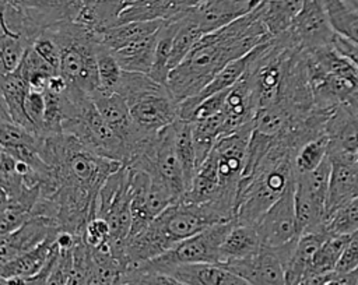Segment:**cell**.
Here are the masks:
<instances>
[{"mask_svg": "<svg viewBox=\"0 0 358 285\" xmlns=\"http://www.w3.org/2000/svg\"><path fill=\"white\" fill-rule=\"evenodd\" d=\"M38 149L52 166L56 182V191L46 201L62 231L83 236L88 221L96 214L102 184L123 163L92 152L66 133L42 137Z\"/></svg>", "mask_w": 358, "mask_h": 285, "instance_id": "6da1fadb", "label": "cell"}, {"mask_svg": "<svg viewBox=\"0 0 358 285\" xmlns=\"http://www.w3.org/2000/svg\"><path fill=\"white\" fill-rule=\"evenodd\" d=\"M274 38L268 34L260 7L255 11L206 34L189 54L169 73L168 88L182 102L200 94L232 60H236L262 42Z\"/></svg>", "mask_w": 358, "mask_h": 285, "instance_id": "7a4b0ae2", "label": "cell"}, {"mask_svg": "<svg viewBox=\"0 0 358 285\" xmlns=\"http://www.w3.org/2000/svg\"><path fill=\"white\" fill-rule=\"evenodd\" d=\"M227 219L210 204H197L180 198L164 210L143 231L130 235L126 240L124 253L130 265H141L169 249L180 240Z\"/></svg>", "mask_w": 358, "mask_h": 285, "instance_id": "3957f363", "label": "cell"}, {"mask_svg": "<svg viewBox=\"0 0 358 285\" xmlns=\"http://www.w3.org/2000/svg\"><path fill=\"white\" fill-rule=\"evenodd\" d=\"M116 92L126 99L134 124L145 134H157L179 119V102L168 85L148 74L124 71Z\"/></svg>", "mask_w": 358, "mask_h": 285, "instance_id": "277c9868", "label": "cell"}, {"mask_svg": "<svg viewBox=\"0 0 358 285\" xmlns=\"http://www.w3.org/2000/svg\"><path fill=\"white\" fill-rule=\"evenodd\" d=\"M70 98L73 99V109L63 122V133L76 137L92 152L124 165L127 161V148L99 113L91 96Z\"/></svg>", "mask_w": 358, "mask_h": 285, "instance_id": "5b68a950", "label": "cell"}, {"mask_svg": "<svg viewBox=\"0 0 358 285\" xmlns=\"http://www.w3.org/2000/svg\"><path fill=\"white\" fill-rule=\"evenodd\" d=\"M234 224H235V218L227 222L215 224L199 232L194 236L180 240L164 254L144 263L140 267L151 271L168 272L169 270L178 265H185V264H199V263L218 264L220 247Z\"/></svg>", "mask_w": 358, "mask_h": 285, "instance_id": "8992f818", "label": "cell"}, {"mask_svg": "<svg viewBox=\"0 0 358 285\" xmlns=\"http://www.w3.org/2000/svg\"><path fill=\"white\" fill-rule=\"evenodd\" d=\"M282 36L289 45L303 52H312L331 45L334 31L330 25L323 0H305L301 11Z\"/></svg>", "mask_w": 358, "mask_h": 285, "instance_id": "52a82bcc", "label": "cell"}, {"mask_svg": "<svg viewBox=\"0 0 358 285\" xmlns=\"http://www.w3.org/2000/svg\"><path fill=\"white\" fill-rule=\"evenodd\" d=\"M264 246L280 247L299 236L295 214V182L255 224Z\"/></svg>", "mask_w": 358, "mask_h": 285, "instance_id": "ba28073f", "label": "cell"}, {"mask_svg": "<svg viewBox=\"0 0 358 285\" xmlns=\"http://www.w3.org/2000/svg\"><path fill=\"white\" fill-rule=\"evenodd\" d=\"M327 155L331 162V173L324 219L358 197V154L330 145Z\"/></svg>", "mask_w": 358, "mask_h": 285, "instance_id": "9c48e42d", "label": "cell"}, {"mask_svg": "<svg viewBox=\"0 0 358 285\" xmlns=\"http://www.w3.org/2000/svg\"><path fill=\"white\" fill-rule=\"evenodd\" d=\"M221 265L241 275L250 285H285L287 265L278 247L263 246L250 257Z\"/></svg>", "mask_w": 358, "mask_h": 285, "instance_id": "30bf717a", "label": "cell"}, {"mask_svg": "<svg viewBox=\"0 0 358 285\" xmlns=\"http://www.w3.org/2000/svg\"><path fill=\"white\" fill-rule=\"evenodd\" d=\"M62 231L53 217L32 215L15 231L0 238V263H7Z\"/></svg>", "mask_w": 358, "mask_h": 285, "instance_id": "8fae6325", "label": "cell"}, {"mask_svg": "<svg viewBox=\"0 0 358 285\" xmlns=\"http://www.w3.org/2000/svg\"><path fill=\"white\" fill-rule=\"evenodd\" d=\"M266 0H204L190 11L204 34L213 32L255 11Z\"/></svg>", "mask_w": 358, "mask_h": 285, "instance_id": "7c38bea8", "label": "cell"}, {"mask_svg": "<svg viewBox=\"0 0 358 285\" xmlns=\"http://www.w3.org/2000/svg\"><path fill=\"white\" fill-rule=\"evenodd\" d=\"M222 110L225 115L224 136L245 124L255 123L257 102L248 74H245L235 85L228 89Z\"/></svg>", "mask_w": 358, "mask_h": 285, "instance_id": "4fadbf2b", "label": "cell"}, {"mask_svg": "<svg viewBox=\"0 0 358 285\" xmlns=\"http://www.w3.org/2000/svg\"><path fill=\"white\" fill-rule=\"evenodd\" d=\"M0 87H1V119L11 120L28 129L29 131L35 133L25 112V96L29 91L28 81L18 71H14L10 74H1Z\"/></svg>", "mask_w": 358, "mask_h": 285, "instance_id": "5bb4252c", "label": "cell"}, {"mask_svg": "<svg viewBox=\"0 0 358 285\" xmlns=\"http://www.w3.org/2000/svg\"><path fill=\"white\" fill-rule=\"evenodd\" d=\"M164 274L172 275L186 285H250L241 275L214 263L178 265Z\"/></svg>", "mask_w": 358, "mask_h": 285, "instance_id": "9a60e30c", "label": "cell"}, {"mask_svg": "<svg viewBox=\"0 0 358 285\" xmlns=\"http://www.w3.org/2000/svg\"><path fill=\"white\" fill-rule=\"evenodd\" d=\"M56 235L49 236L46 240L34 249L24 251L15 258L0 265L1 278L7 277H32L39 274L59 251L56 244Z\"/></svg>", "mask_w": 358, "mask_h": 285, "instance_id": "2e32d148", "label": "cell"}, {"mask_svg": "<svg viewBox=\"0 0 358 285\" xmlns=\"http://www.w3.org/2000/svg\"><path fill=\"white\" fill-rule=\"evenodd\" d=\"M260 233L253 224H239L235 221L220 247V263L242 260L256 254L263 247Z\"/></svg>", "mask_w": 358, "mask_h": 285, "instance_id": "e0dca14e", "label": "cell"}, {"mask_svg": "<svg viewBox=\"0 0 358 285\" xmlns=\"http://www.w3.org/2000/svg\"><path fill=\"white\" fill-rule=\"evenodd\" d=\"M165 20L129 21L112 25L101 34V45L110 52L117 50L129 43L148 38L159 31Z\"/></svg>", "mask_w": 358, "mask_h": 285, "instance_id": "ac0fdd59", "label": "cell"}, {"mask_svg": "<svg viewBox=\"0 0 358 285\" xmlns=\"http://www.w3.org/2000/svg\"><path fill=\"white\" fill-rule=\"evenodd\" d=\"M136 1L138 0H96L85 4L76 21L101 35L106 28L115 25L119 15Z\"/></svg>", "mask_w": 358, "mask_h": 285, "instance_id": "d6986e66", "label": "cell"}, {"mask_svg": "<svg viewBox=\"0 0 358 285\" xmlns=\"http://www.w3.org/2000/svg\"><path fill=\"white\" fill-rule=\"evenodd\" d=\"M157 38L158 32L141 41L129 43L117 50H113L112 53L124 71L150 74L155 59Z\"/></svg>", "mask_w": 358, "mask_h": 285, "instance_id": "ffe728a7", "label": "cell"}, {"mask_svg": "<svg viewBox=\"0 0 358 285\" xmlns=\"http://www.w3.org/2000/svg\"><path fill=\"white\" fill-rule=\"evenodd\" d=\"M305 0H266L260 6L262 20L271 36L282 35L301 11Z\"/></svg>", "mask_w": 358, "mask_h": 285, "instance_id": "44dd1931", "label": "cell"}, {"mask_svg": "<svg viewBox=\"0 0 358 285\" xmlns=\"http://www.w3.org/2000/svg\"><path fill=\"white\" fill-rule=\"evenodd\" d=\"M330 173H331V162L329 155L324 161L313 170L302 175H296L295 177V189L305 196H308L319 208L324 210L326 214V201L329 194L330 184Z\"/></svg>", "mask_w": 358, "mask_h": 285, "instance_id": "7402d4cb", "label": "cell"}, {"mask_svg": "<svg viewBox=\"0 0 358 285\" xmlns=\"http://www.w3.org/2000/svg\"><path fill=\"white\" fill-rule=\"evenodd\" d=\"M224 124H225L224 110L204 120L192 123V134H193V142L196 148L197 166L208 156V154L214 148L218 138L224 136Z\"/></svg>", "mask_w": 358, "mask_h": 285, "instance_id": "603a6c76", "label": "cell"}, {"mask_svg": "<svg viewBox=\"0 0 358 285\" xmlns=\"http://www.w3.org/2000/svg\"><path fill=\"white\" fill-rule=\"evenodd\" d=\"M334 34L358 45V8L345 0H323Z\"/></svg>", "mask_w": 358, "mask_h": 285, "instance_id": "cb8c5ba5", "label": "cell"}, {"mask_svg": "<svg viewBox=\"0 0 358 285\" xmlns=\"http://www.w3.org/2000/svg\"><path fill=\"white\" fill-rule=\"evenodd\" d=\"M179 28V18L178 20H165L164 25L158 31V38H157V48H155V59H154V66L151 68V75L155 81L165 84L168 82L169 77V59L172 53V46H173V39Z\"/></svg>", "mask_w": 358, "mask_h": 285, "instance_id": "d4e9b609", "label": "cell"}, {"mask_svg": "<svg viewBox=\"0 0 358 285\" xmlns=\"http://www.w3.org/2000/svg\"><path fill=\"white\" fill-rule=\"evenodd\" d=\"M173 131H175V147H176L180 166H182L186 191H187L197 169V158H196V148H194L193 134H192V123L183 119H178L173 123Z\"/></svg>", "mask_w": 358, "mask_h": 285, "instance_id": "484cf974", "label": "cell"}, {"mask_svg": "<svg viewBox=\"0 0 358 285\" xmlns=\"http://www.w3.org/2000/svg\"><path fill=\"white\" fill-rule=\"evenodd\" d=\"M206 34L197 25V22L192 18L190 13L179 18V28L173 39L172 53L169 59V70L172 71L194 48V45L204 36Z\"/></svg>", "mask_w": 358, "mask_h": 285, "instance_id": "4316f807", "label": "cell"}, {"mask_svg": "<svg viewBox=\"0 0 358 285\" xmlns=\"http://www.w3.org/2000/svg\"><path fill=\"white\" fill-rule=\"evenodd\" d=\"M351 235H330L319 247L306 272H334Z\"/></svg>", "mask_w": 358, "mask_h": 285, "instance_id": "83f0119b", "label": "cell"}, {"mask_svg": "<svg viewBox=\"0 0 358 285\" xmlns=\"http://www.w3.org/2000/svg\"><path fill=\"white\" fill-rule=\"evenodd\" d=\"M31 45L18 34L1 28L0 36V70L1 74L14 73Z\"/></svg>", "mask_w": 358, "mask_h": 285, "instance_id": "f1b7e54d", "label": "cell"}, {"mask_svg": "<svg viewBox=\"0 0 358 285\" xmlns=\"http://www.w3.org/2000/svg\"><path fill=\"white\" fill-rule=\"evenodd\" d=\"M330 147V137L327 134H322L306 144H303L295 155L294 168L296 175L308 173L316 169L327 156Z\"/></svg>", "mask_w": 358, "mask_h": 285, "instance_id": "f546056e", "label": "cell"}, {"mask_svg": "<svg viewBox=\"0 0 358 285\" xmlns=\"http://www.w3.org/2000/svg\"><path fill=\"white\" fill-rule=\"evenodd\" d=\"M92 279V253L83 236L77 238L73 247L71 267L67 285H91Z\"/></svg>", "mask_w": 358, "mask_h": 285, "instance_id": "4dcf8cb0", "label": "cell"}, {"mask_svg": "<svg viewBox=\"0 0 358 285\" xmlns=\"http://www.w3.org/2000/svg\"><path fill=\"white\" fill-rule=\"evenodd\" d=\"M323 229L329 235H352L358 232V197L352 198L326 218Z\"/></svg>", "mask_w": 358, "mask_h": 285, "instance_id": "1f68e13d", "label": "cell"}, {"mask_svg": "<svg viewBox=\"0 0 358 285\" xmlns=\"http://www.w3.org/2000/svg\"><path fill=\"white\" fill-rule=\"evenodd\" d=\"M96 60H98V77H99L101 88L116 92L120 85L124 70L122 68V66L119 64L113 53L102 45H99L98 48Z\"/></svg>", "mask_w": 358, "mask_h": 285, "instance_id": "d6a6232c", "label": "cell"}, {"mask_svg": "<svg viewBox=\"0 0 358 285\" xmlns=\"http://www.w3.org/2000/svg\"><path fill=\"white\" fill-rule=\"evenodd\" d=\"M120 281L123 285H186L172 275L141 267L126 270L122 272Z\"/></svg>", "mask_w": 358, "mask_h": 285, "instance_id": "836d02e7", "label": "cell"}, {"mask_svg": "<svg viewBox=\"0 0 358 285\" xmlns=\"http://www.w3.org/2000/svg\"><path fill=\"white\" fill-rule=\"evenodd\" d=\"M46 98L45 92L29 89L25 96V112L35 130V133L42 137L43 133V116H45Z\"/></svg>", "mask_w": 358, "mask_h": 285, "instance_id": "e575fe53", "label": "cell"}, {"mask_svg": "<svg viewBox=\"0 0 358 285\" xmlns=\"http://www.w3.org/2000/svg\"><path fill=\"white\" fill-rule=\"evenodd\" d=\"M227 92H228V89L217 92L214 95H210V96L204 98L201 102H199L196 105V108L192 110V113L189 115V117L186 120L193 123V122L204 120V119H207V117H210L213 115H217V113L222 112Z\"/></svg>", "mask_w": 358, "mask_h": 285, "instance_id": "d590c367", "label": "cell"}, {"mask_svg": "<svg viewBox=\"0 0 358 285\" xmlns=\"http://www.w3.org/2000/svg\"><path fill=\"white\" fill-rule=\"evenodd\" d=\"M83 239L91 249L99 247L101 244L109 242L110 240V226H109L108 221L98 215L92 217L84 229Z\"/></svg>", "mask_w": 358, "mask_h": 285, "instance_id": "8d00e7d4", "label": "cell"}, {"mask_svg": "<svg viewBox=\"0 0 358 285\" xmlns=\"http://www.w3.org/2000/svg\"><path fill=\"white\" fill-rule=\"evenodd\" d=\"M32 48L43 60H46L55 70L59 71L62 52L57 42L46 31L35 39V42L32 43Z\"/></svg>", "mask_w": 358, "mask_h": 285, "instance_id": "74e56055", "label": "cell"}, {"mask_svg": "<svg viewBox=\"0 0 358 285\" xmlns=\"http://www.w3.org/2000/svg\"><path fill=\"white\" fill-rule=\"evenodd\" d=\"M71 256H73V249L59 250L57 258H56V261H55V264H53V267L49 272L46 285H67L69 284Z\"/></svg>", "mask_w": 358, "mask_h": 285, "instance_id": "f35d334b", "label": "cell"}, {"mask_svg": "<svg viewBox=\"0 0 358 285\" xmlns=\"http://www.w3.org/2000/svg\"><path fill=\"white\" fill-rule=\"evenodd\" d=\"M358 268V232L352 233L336 267V272L344 274Z\"/></svg>", "mask_w": 358, "mask_h": 285, "instance_id": "ab89813d", "label": "cell"}, {"mask_svg": "<svg viewBox=\"0 0 358 285\" xmlns=\"http://www.w3.org/2000/svg\"><path fill=\"white\" fill-rule=\"evenodd\" d=\"M334 49L341 53L343 56L348 57L355 66H358V45L352 43L351 41L334 34V38H333V43Z\"/></svg>", "mask_w": 358, "mask_h": 285, "instance_id": "60d3db41", "label": "cell"}, {"mask_svg": "<svg viewBox=\"0 0 358 285\" xmlns=\"http://www.w3.org/2000/svg\"><path fill=\"white\" fill-rule=\"evenodd\" d=\"M324 285H358V268L344 274L336 272Z\"/></svg>", "mask_w": 358, "mask_h": 285, "instance_id": "b9f144b4", "label": "cell"}, {"mask_svg": "<svg viewBox=\"0 0 358 285\" xmlns=\"http://www.w3.org/2000/svg\"><path fill=\"white\" fill-rule=\"evenodd\" d=\"M57 254H59V251L56 253V256L50 260V263H49L39 274L31 277V285H46L49 272H50V270H52V267H53V264H55V261H56V258H57Z\"/></svg>", "mask_w": 358, "mask_h": 285, "instance_id": "7bdbcfd3", "label": "cell"}, {"mask_svg": "<svg viewBox=\"0 0 358 285\" xmlns=\"http://www.w3.org/2000/svg\"><path fill=\"white\" fill-rule=\"evenodd\" d=\"M348 4H351L352 7H355V8H358V0H345Z\"/></svg>", "mask_w": 358, "mask_h": 285, "instance_id": "ee69618b", "label": "cell"}, {"mask_svg": "<svg viewBox=\"0 0 358 285\" xmlns=\"http://www.w3.org/2000/svg\"><path fill=\"white\" fill-rule=\"evenodd\" d=\"M85 4H90V3H94V1H96V0H83Z\"/></svg>", "mask_w": 358, "mask_h": 285, "instance_id": "f6af8a7d", "label": "cell"}, {"mask_svg": "<svg viewBox=\"0 0 358 285\" xmlns=\"http://www.w3.org/2000/svg\"><path fill=\"white\" fill-rule=\"evenodd\" d=\"M113 285H123V284H122V281H120V278H119V279H117V281H116Z\"/></svg>", "mask_w": 358, "mask_h": 285, "instance_id": "bcb514c9", "label": "cell"}]
</instances>
